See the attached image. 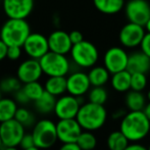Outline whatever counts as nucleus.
<instances>
[{"label": "nucleus", "instance_id": "39448f33", "mask_svg": "<svg viewBox=\"0 0 150 150\" xmlns=\"http://www.w3.org/2000/svg\"><path fill=\"white\" fill-rule=\"evenodd\" d=\"M43 74L48 77H65L69 74L71 64L64 54L48 51L39 59Z\"/></svg>", "mask_w": 150, "mask_h": 150}, {"label": "nucleus", "instance_id": "473e14b6", "mask_svg": "<svg viewBox=\"0 0 150 150\" xmlns=\"http://www.w3.org/2000/svg\"><path fill=\"white\" fill-rule=\"evenodd\" d=\"M18 146L23 150L36 146L35 140H34V137H33V135H32V133H26V134L24 135V137H23L22 140H21V143Z\"/></svg>", "mask_w": 150, "mask_h": 150}, {"label": "nucleus", "instance_id": "b1692460", "mask_svg": "<svg viewBox=\"0 0 150 150\" xmlns=\"http://www.w3.org/2000/svg\"><path fill=\"white\" fill-rule=\"evenodd\" d=\"M111 74L108 69L103 65V67H91L90 71L88 73L90 83L92 87H99V86H104L110 79Z\"/></svg>", "mask_w": 150, "mask_h": 150}, {"label": "nucleus", "instance_id": "a18cd8bd", "mask_svg": "<svg viewBox=\"0 0 150 150\" xmlns=\"http://www.w3.org/2000/svg\"><path fill=\"white\" fill-rule=\"evenodd\" d=\"M25 150H40V148H38L37 146H34V147H31V148H28V149H25Z\"/></svg>", "mask_w": 150, "mask_h": 150}, {"label": "nucleus", "instance_id": "f3484780", "mask_svg": "<svg viewBox=\"0 0 150 150\" xmlns=\"http://www.w3.org/2000/svg\"><path fill=\"white\" fill-rule=\"evenodd\" d=\"M48 44L50 51L60 54H67L71 52L73 43L69 38V34L64 31L56 30L48 36Z\"/></svg>", "mask_w": 150, "mask_h": 150}, {"label": "nucleus", "instance_id": "4468645a", "mask_svg": "<svg viewBox=\"0 0 150 150\" xmlns=\"http://www.w3.org/2000/svg\"><path fill=\"white\" fill-rule=\"evenodd\" d=\"M3 11L8 18L26 20L34 8V0H2Z\"/></svg>", "mask_w": 150, "mask_h": 150}, {"label": "nucleus", "instance_id": "4be33fe9", "mask_svg": "<svg viewBox=\"0 0 150 150\" xmlns=\"http://www.w3.org/2000/svg\"><path fill=\"white\" fill-rule=\"evenodd\" d=\"M56 100H57L56 96H54L51 93L47 92L45 90L40 98H38L36 101H34L35 108L40 113H42V115H48V113L52 112V111L54 112Z\"/></svg>", "mask_w": 150, "mask_h": 150}, {"label": "nucleus", "instance_id": "8fccbe9b", "mask_svg": "<svg viewBox=\"0 0 150 150\" xmlns=\"http://www.w3.org/2000/svg\"><path fill=\"white\" fill-rule=\"evenodd\" d=\"M2 3V0H0V4H1Z\"/></svg>", "mask_w": 150, "mask_h": 150}, {"label": "nucleus", "instance_id": "412c9836", "mask_svg": "<svg viewBox=\"0 0 150 150\" xmlns=\"http://www.w3.org/2000/svg\"><path fill=\"white\" fill-rule=\"evenodd\" d=\"M98 11L104 14H115L125 7V0H93Z\"/></svg>", "mask_w": 150, "mask_h": 150}, {"label": "nucleus", "instance_id": "2f4dec72", "mask_svg": "<svg viewBox=\"0 0 150 150\" xmlns=\"http://www.w3.org/2000/svg\"><path fill=\"white\" fill-rule=\"evenodd\" d=\"M147 86V77L146 74L143 73H134L131 77V90L141 91L146 88Z\"/></svg>", "mask_w": 150, "mask_h": 150}, {"label": "nucleus", "instance_id": "f03ea898", "mask_svg": "<svg viewBox=\"0 0 150 150\" xmlns=\"http://www.w3.org/2000/svg\"><path fill=\"white\" fill-rule=\"evenodd\" d=\"M76 119L83 130L93 132L104 126L107 120V111L104 105L89 101L81 105Z\"/></svg>", "mask_w": 150, "mask_h": 150}, {"label": "nucleus", "instance_id": "cd10ccee", "mask_svg": "<svg viewBox=\"0 0 150 150\" xmlns=\"http://www.w3.org/2000/svg\"><path fill=\"white\" fill-rule=\"evenodd\" d=\"M77 144L82 150H93L97 145V139L91 131L83 130L78 138Z\"/></svg>", "mask_w": 150, "mask_h": 150}, {"label": "nucleus", "instance_id": "1a4fd4ad", "mask_svg": "<svg viewBox=\"0 0 150 150\" xmlns=\"http://www.w3.org/2000/svg\"><path fill=\"white\" fill-rule=\"evenodd\" d=\"M81 97H76L73 95H61L56 100L54 113L59 120L76 119L79 112L82 103Z\"/></svg>", "mask_w": 150, "mask_h": 150}, {"label": "nucleus", "instance_id": "6ab92c4d", "mask_svg": "<svg viewBox=\"0 0 150 150\" xmlns=\"http://www.w3.org/2000/svg\"><path fill=\"white\" fill-rule=\"evenodd\" d=\"M146 99L141 91L131 90L127 92L125 102L130 111H142L146 105Z\"/></svg>", "mask_w": 150, "mask_h": 150}, {"label": "nucleus", "instance_id": "6e6552de", "mask_svg": "<svg viewBox=\"0 0 150 150\" xmlns=\"http://www.w3.org/2000/svg\"><path fill=\"white\" fill-rule=\"evenodd\" d=\"M125 12L130 23L144 27L150 18V4L147 0H129Z\"/></svg>", "mask_w": 150, "mask_h": 150}, {"label": "nucleus", "instance_id": "423d86ee", "mask_svg": "<svg viewBox=\"0 0 150 150\" xmlns=\"http://www.w3.org/2000/svg\"><path fill=\"white\" fill-rule=\"evenodd\" d=\"M69 53L74 62L78 67L83 69L93 67L99 58L98 49L96 48V46L86 40L73 45Z\"/></svg>", "mask_w": 150, "mask_h": 150}, {"label": "nucleus", "instance_id": "c9c22d12", "mask_svg": "<svg viewBox=\"0 0 150 150\" xmlns=\"http://www.w3.org/2000/svg\"><path fill=\"white\" fill-rule=\"evenodd\" d=\"M14 100L18 103H21V104H27L28 102H30V99L27 97V95L25 94L22 88L14 93Z\"/></svg>", "mask_w": 150, "mask_h": 150}, {"label": "nucleus", "instance_id": "393cba45", "mask_svg": "<svg viewBox=\"0 0 150 150\" xmlns=\"http://www.w3.org/2000/svg\"><path fill=\"white\" fill-rule=\"evenodd\" d=\"M18 108V102L14 99L1 98L0 100V122L14 119Z\"/></svg>", "mask_w": 150, "mask_h": 150}, {"label": "nucleus", "instance_id": "f8f14e48", "mask_svg": "<svg viewBox=\"0 0 150 150\" xmlns=\"http://www.w3.org/2000/svg\"><path fill=\"white\" fill-rule=\"evenodd\" d=\"M23 49L25 50L27 55L30 56V58L40 59L48 51H50L48 38L43 34L31 33L23 45Z\"/></svg>", "mask_w": 150, "mask_h": 150}, {"label": "nucleus", "instance_id": "aec40b11", "mask_svg": "<svg viewBox=\"0 0 150 150\" xmlns=\"http://www.w3.org/2000/svg\"><path fill=\"white\" fill-rule=\"evenodd\" d=\"M131 77L132 74L128 69L113 74L110 79L111 87L117 92H128L129 90H131Z\"/></svg>", "mask_w": 150, "mask_h": 150}, {"label": "nucleus", "instance_id": "20e7f679", "mask_svg": "<svg viewBox=\"0 0 150 150\" xmlns=\"http://www.w3.org/2000/svg\"><path fill=\"white\" fill-rule=\"evenodd\" d=\"M32 135L35 145L40 149H48L58 140L56 124L50 120H42L37 122L33 127Z\"/></svg>", "mask_w": 150, "mask_h": 150}, {"label": "nucleus", "instance_id": "e433bc0d", "mask_svg": "<svg viewBox=\"0 0 150 150\" xmlns=\"http://www.w3.org/2000/svg\"><path fill=\"white\" fill-rule=\"evenodd\" d=\"M69 38H71V43H73V45L80 43V42H82L84 40L83 34L80 31H71V33H69Z\"/></svg>", "mask_w": 150, "mask_h": 150}, {"label": "nucleus", "instance_id": "2eb2a0df", "mask_svg": "<svg viewBox=\"0 0 150 150\" xmlns=\"http://www.w3.org/2000/svg\"><path fill=\"white\" fill-rule=\"evenodd\" d=\"M42 75H43V71H42L40 61L35 58H30L23 61L18 65L16 71V77L23 84L39 81Z\"/></svg>", "mask_w": 150, "mask_h": 150}, {"label": "nucleus", "instance_id": "ddd939ff", "mask_svg": "<svg viewBox=\"0 0 150 150\" xmlns=\"http://www.w3.org/2000/svg\"><path fill=\"white\" fill-rule=\"evenodd\" d=\"M58 140L61 143H77L78 138L83 132L77 119L59 120L56 124Z\"/></svg>", "mask_w": 150, "mask_h": 150}, {"label": "nucleus", "instance_id": "c03bdc74", "mask_svg": "<svg viewBox=\"0 0 150 150\" xmlns=\"http://www.w3.org/2000/svg\"><path fill=\"white\" fill-rule=\"evenodd\" d=\"M4 148V144H3V141H2V138L0 137V150H2Z\"/></svg>", "mask_w": 150, "mask_h": 150}, {"label": "nucleus", "instance_id": "4c0bfd02", "mask_svg": "<svg viewBox=\"0 0 150 150\" xmlns=\"http://www.w3.org/2000/svg\"><path fill=\"white\" fill-rule=\"evenodd\" d=\"M59 150H82L77 143H62Z\"/></svg>", "mask_w": 150, "mask_h": 150}, {"label": "nucleus", "instance_id": "9d476101", "mask_svg": "<svg viewBox=\"0 0 150 150\" xmlns=\"http://www.w3.org/2000/svg\"><path fill=\"white\" fill-rule=\"evenodd\" d=\"M129 54L122 47H111L106 50L103 57V64L113 75L115 73L125 71L128 67Z\"/></svg>", "mask_w": 150, "mask_h": 150}, {"label": "nucleus", "instance_id": "de8ad7c7", "mask_svg": "<svg viewBox=\"0 0 150 150\" xmlns=\"http://www.w3.org/2000/svg\"><path fill=\"white\" fill-rule=\"evenodd\" d=\"M1 98H2V91L0 89V100H1Z\"/></svg>", "mask_w": 150, "mask_h": 150}, {"label": "nucleus", "instance_id": "9b49d317", "mask_svg": "<svg viewBox=\"0 0 150 150\" xmlns=\"http://www.w3.org/2000/svg\"><path fill=\"white\" fill-rule=\"evenodd\" d=\"M145 34L146 30L143 26L129 22L120 29L119 39L124 47L135 48L137 46H140Z\"/></svg>", "mask_w": 150, "mask_h": 150}, {"label": "nucleus", "instance_id": "0eeeda50", "mask_svg": "<svg viewBox=\"0 0 150 150\" xmlns=\"http://www.w3.org/2000/svg\"><path fill=\"white\" fill-rule=\"evenodd\" d=\"M25 134V127L16 119L0 122V137L4 147H18Z\"/></svg>", "mask_w": 150, "mask_h": 150}, {"label": "nucleus", "instance_id": "72a5a7b5", "mask_svg": "<svg viewBox=\"0 0 150 150\" xmlns=\"http://www.w3.org/2000/svg\"><path fill=\"white\" fill-rule=\"evenodd\" d=\"M22 48L21 46H8L6 57L9 60H18L22 56Z\"/></svg>", "mask_w": 150, "mask_h": 150}, {"label": "nucleus", "instance_id": "ea45409f", "mask_svg": "<svg viewBox=\"0 0 150 150\" xmlns=\"http://www.w3.org/2000/svg\"><path fill=\"white\" fill-rule=\"evenodd\" d=\"M125 150H148V149H147L145 146H143V145L138 144V142H137V143L130 144Z\"/></svg>", "mask_w": 150, "mask_h": 150}, {"label": "nucleus", "instance_id": "09e8293b", "mask_svg": "<svg viewBox=\"0 0 150 150\" xmlns=\"http://www.w3.org/2000/svg\"><path fill=\"white\" fill-rule=\"evenodd\" d=\"M147 149H148V150H150V145H149V146H148V148H147Z\"/></svg>", "mask_w": 150, "mask_h": 150}, {"label": "nucleus", "instance_id": "f704fd0d", "mask_svg": "<svg viewBox=\"0 0 150 150\" xmlns=\"http://www.w3.org/2000/svg\"><path fill=\"white\" fill-rule=\"evenodd\" d=\"M140 47H141V51L144 52L146 55H148L150 57V33L145 34L144 38H143L142 42L140 44Z\"/></svg>", "mask_w": 150, "mask_h": 150}, {"label": "nucleus", "instance_id": "79ce46f5", "mask_svg": "<svg viewBox=\"0 0 150 150\" xmlns=\"http://www.w3.org/2000/svg\"><path fill=\"white\" fill-rule=\"evenodd\" d=\"M144 28H145V30H146L147 33H150V18L148 20V22L146 23V25L144 26Z\"/></svg>", "mask_w": 150, "mask_h": 150}, {"label": "nucleus", "instance_id": "5701e85b", "mask_svg": "<svg viewBox=\"0 0 150 150\" xmlns=\"http://www.w3.org/2000/svg\"><path fill=\"white\" fill-rule=\"evenodd\" d=\"M44 88L47 92L51 93L54 96H61L65 92H67V78L65 77H48L45 82Z\"/></svg>", "mask_w": 150, "mask_h": 150}, {"label": "nucleus", "instance_id": "c85d7f7f", "mask_svg": "<svg viewBox=\"0 0 150 150\" xmlns=\"http://www.w3.org/2000/svg\"><path fill=\"white\" fill-rule=\"evenodd\" d=\"M88 99H89L90 102L104 105L106 103L107 99H108V93L103 88V86L93 87L88 92Z\"/></svg>", "mask_w": 150, "mask_h": 150}, {"label": "nucleus", "instance_id": "c756f323", "mask_svg": "<svg viewBox=\"0 0 150 150\" xmlns=\"http://www.w3.org/2000/svg\"><path fill=\"white\" fill-rule=\"evenodd\" d=\"M22 84L23 83L18 77H8L0 82V89L4 93H13L14 94L16 91H18L23 87Z\"/></svg>", "mask_w": 150, "mask_h": 150}, {"label": "nucleus", "instance_id": "bb28decb", "mask_svg": "<svg viewBox=\"0 0 150 150\" xmlns=\"http://www.w3.org/2000/svg\"><path fill=\"white\" fill-rule=\"evenodd\" d=\"M22 89L27 95V97L30 99V101H36L38 98L41 97V95L45 91V88L39 83V81L24 84Z\"/></svg>", "mask_w": 150, "mask_h": 150}, {"label": "nucleus", "instance_id": "49530a36", "mask_svg": "<svg viewBox=\"0 0 150 150\" xmlns=\"http://www.w3.org/2000/svg\"><path fill=\"white\" fill-rule=\"evenodd\" d=\"M146 98H147V100L150 101V90L147 92V95H146Z\"/></svg>", "mask_w": 150, "mask_h": 150}, {"label": "nucleus", "instance_id": "37998d69", "mask_svg": "<svg viewBox=\"0 0 150 150\" xmlns=\"http://www.w3.org/2000/svg\"><path fill=\"white\" fill-rule=\"evenodd\" d=\"M2 150H18L16 147H4Z\"/></svg>", "mask_w": 150, "mask_h": 150}, {"label": "nucleus", "instance_id": "7c9ffc66", "mask_svg": "<svg viewBox=\"0 0 150 150\" xmlns=\"http://www.w3.org/2000/svg\"><path fill=\"white\" fill-rule=\"evenodd\" d=\"M18 122H20L25 128L27 127H30L34 124L35 119H34V115L31 113L30 110H28L25 107H18V110H16V117H14Z\"/></svg>", "mask_w": 150, "mask_h": 150}, {"label": "nucleus", "instance_id": "a19ab883", "mask_svg": "<svg viewBox=\"0 0 150 150\" xmlns=\"http://www.w3.org/2000/svg\"><path fill=\"white\" fill-rule=\"evenodd\" d=\"M143 112L145 113V115H146V117H148V120H150V101L148 103H146L144 109H143Z\"/></svg>", "mask_w": 150, "mask_h": 150}, {"label": "nucleus", "instance_id": "58836bf2", "mask_svg": "<svg viewBox=\"0 0 150 150\" xmlns=\"http://www.w3.org/2000/svg\"><path fill=\"white\" fill-rule=\"evenodd\" d=\"M7 49H8V46L0 39V61H2L4 58H6V55H7Z\"/></svg>", "mask_w": 150, "mask_h": 150}, {"label": "nucleus", "instance_id": "dca6fc26", "mask_svg": "<svg viewBox=\"0 0 150 150\" xmlns=\"http://www.w3.org/2000/svg\"><path fill=\"white\" fill-rule=\"evenodd\" d=\"M67 93L76 97H82L89 92L91 83L88 74L83 71H75L67 78Z\"/></svg>", "mask_w": 150, "mask_h": 150}, {"label": "nucleus", "instance_id": "a878e982", "mask_svg": "<svg viewBox=\"0 0 150 150\" xmlns=\"http://www.w3.org/2000/svg\"><path fill=\"white\" fill-rule=\"evenodd\" d=\"M107 147L109 150H125L130 145L129 139L120 130L111 132L107 137Z\"/></svg>", "mask_w": 150, "mask_h": 150}, {"label": "nucleus", "instance_id": "a211bd4d", "mask_svg": "<svg viewBox=\"0 0 150 150\" xmlns=\"http://www.w3.org/2000/svg\"><path fill=\"white\" fill-rule=\"evenodd\" d=\"M127 69L131 74L143 73L147 74L150 71V57L143 51L134 52L129 55Z\"/></svg>", "mask_w": 150, "mask_h": 150}, {"label": "nucleus", "instance_id": "7ed1b4c3", "mask_svg": "<svg viewBox=\"0 0 150 150\" xmlns=\"http://www.w3.org/2000/svg\"><path fill=\"white\" fill-rule=\"evenodd\" d=\"M31 34L29 23L24 18H8L1 27L0 39L7 46L23 47Z\"/></svg>", "mask_w": 150, "mask_h": 150}, {"label": "nucleus", "instance_id": "f257e3e1", "mask_svg": "<svg viewBox=\"0 0 150 150\" xmlns=\"http://www.w3.org/2000/svg\"><path fill=\"white\" fill-rule=\"evenodd\" d=\"M120 130L130 142L137 143L150 132V120L142 111H129L120 120Z\"/></svg>", "mask_w": 150, "mask_h": 150}]
</instances>
